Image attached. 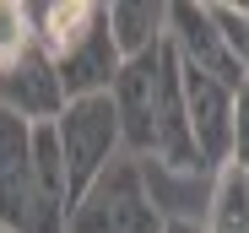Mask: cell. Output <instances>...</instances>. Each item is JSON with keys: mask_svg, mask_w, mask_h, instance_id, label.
<instances>
[{"mask_svg": "<svg viewBox=\"0 0 249 233\" xmlns=\"http://www.w3.org/2000/svg\"><path fill=\"white\" fill-rule=\"evenodd\" d=\"M152 163L174 168V174L206 168V163H200V146H195V130H190V103H184V65H179L174 44L162 49V82H157V152H152Z\"/></svg>", "mask_w": 249, "mask_h": 233, "instance_id": "8", "label": "cell"}, {"mask_svg": "<svg viewBox=\"0 0 249 233\" xmlns=\"http://www.w3.org/2000/svg\"><path fill=\"white\" fill-rule=\"evenodd\" d=\"M206 233H249V174H244V168H233V163L217 174Z\"/></svg>", "mask_w": 249, "mask_h": 233, "instance_id": "10", "label": "cell"}, {"mask_svg": "<svg viewBox=\"0 0 249 233\" xmlns=\"http://www.w3.org/2000/svg\"><path fill=\"white\" fill-rule=\"evenodd\" d=\"M60 152H65V174H71V212L87 190L119 163L124 152V130H119V108L114 92H92V98H71L65 114L54 120Z\"/></svg>", "mask_w": 249, "mask_h": 233, "instance_id": "1", "label": "cell"}, {"mask_svg": "<svg viewBox=\"0 0 249 233\" xmlns=\"http://www.w3.org/2000/svg\"><path fill=\"white\" fill-rule=\"evenodd\" d=\"M168 49V44H162ZM162 49L124 60L119 82H114V108H119V130H124V158H152L157 152V82H162Z\"/></svg>", "mask_w": 249, "mask_h": 233, "instance_id": "5", "label": "cell"}, {"mask_svg": "<svg viewBox=\"0 0 249 233\" xmlns=\"http://www.w3.org/2000/svg\"><path fill=\"white\" fill-rule=\"evenodd\" d=\"M108 33L124 60H141L168 44V6L157 0H114L108 6Z\"/></svg>", "mask_w": 249, "mask_h": 233, "instance_id": "9", "label": "cell"}, {"mask_svg": "<svg viewBox=\"0 0 249 233\" xmlns=\"http://www.w3.org/2000/svg\"><path fill=\"white\" fill-rule=\"evenodd\" d=\"M168 44L174 54L190 65V71H206V76H222L228 87H244L249 71L233 60V49L222 44V33L212 22V6H200V0H174L168 6Z\"/></svg>", "mask_w": 249, "mask_h": 233, "instance_id": "6", "label": "cell"}, {"mask_svg": "<svg viewBox=\"0 0 249 233\" xmlns=\"http://www.w3.org/2000/svg\"><path fill=\"white\" fill-rule=\"evenodd\" d=\"M65 233H168V217L152 201L136 158H119L87 196L76 201Z\"/></svg>", "mask_w": 249, "mask_h": 233, "instance_id": "2", "label": "cell"}, {"mask_svg": "<svg viewBox=\"0 0 249 233\" xmlns=\"http://www.w3.org/2000/svg\"><path fill=\"white\" fill-rule=\"evenodd\" d=\"M38 125L0 108V233H60L38 196Z\"/></svg>", "mask_w": 249, "mask_h": 233, "instance_id": "3", "label": "cell"}, {"mask_svg": "<svg viewBox=\"0 0 249 233\" xmlns=\"http://www.w3.org/2000/svg\"><path fill=\"white\" fill-rule=\"evenodd\" d=\"M168 233H206V228H195L190 217H168Z\"/></svg>", "mask_w": 249, "mask_h": 233, "instance_id": "14", "label": "cell"}, {"mask_svg": "<svg viewBox=\"0 0 249 233\" xmlns=\"http://www.w3.org/2000/svg\"><path fill=\"white\" fill-rule=\"evenodd\" d=\"M65 82H60V71H54V60L44 54V49H27L17 65H6L0 71V108H11V114H22L27 125H54L60 114H65Z\"/></svg>", "mask_w": 249, "mask_h": 233, "instance_id": "7", "label": "cell"}, {"mask_svg": "<svg viewBox=\"0 0 249 233\" xmlns=\"http://www.w3.org/2000/svg\"><path fill=\"white\" fill-rule=\"evenodd\" d=\"M27 49H33V17H27V6L0 0V71L17 65Z\"/></svg>", "mask_w": 249, "mask_h": 233, "instance_id": "11", "label": "cell"}, {"mask_svg": "<svg viewBox=\"0 0 249 233\" xmlns=\"http://www.w3.org/2000/svg\"><path fill=\"white\" fill-rule=\"evenodd\" d=\"M184 103H190V130H195V146H200V163L222 174L233 163V103H238V87H228L222 76H206V71L184 65Z\"/></svg>", "mask_w": 249, "mask_h": 233, "instance_id": "4", "label": "cell"}, {"mask_svg": "<svg viewBox=\"0 0 249 233\" xmlns=\"http://www.w3.org/2000/svg\"><path fill=\"white\" fill-rule=\"evenodd\" d=\"M233 168L249 174V82L238 87V103H233Z\"/></svg>", "mask_w": 249, "mask_h": 233, "instance_id": "13", "label": "cell"}, {"mask_svg": "<svg viewBox=\"0 0 249 233\" xmlns=\"http://www.w3.org/2000/svg\"><path fill=\"white\" fill-rule=\"evenodd\" d=\"M212 22L222 33V44L233 49V60L249 71V6H222V0H212Z\"/></svg>", "mask_w": 249, "mask_h": 233, "instance_id": "12", "label": "cell"}]
</instances>
